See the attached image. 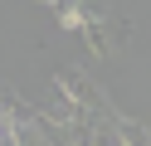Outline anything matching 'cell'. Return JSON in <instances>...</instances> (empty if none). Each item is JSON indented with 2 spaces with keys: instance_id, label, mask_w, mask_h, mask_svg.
Listing matches in <instances>:
<instances>
[{
  "instance_id": "7a4b0ae2",
  "label": "cell",
  "mask_w": 151,
  "mask_h": 146,
  "mask_svg": "<svg viewBox=\"0 0 151 146\" xmlns=\"http://www.w3.org/2000/svg\"><path fill=\"white\" fill-rule=\"evenodd\" d=\"M44 5H54V10H59V5H63V0H44Z\"/></svg>"
},
{
  "instance_id": "6da1fadb",
  "label": "cell",
  "mask_w": 151,
  "mask_h": 146,
  "mask_svg": "<svg viewBox=\"0 0 151 146\" xmlns=\"http://www.w3.org/2000/svg\"><path fill=\"white\" fill-rule=\"evenodd\" d=\"M5 136H10V112L0 107V141H5Z\"/></svg>"
}]
</instances>
